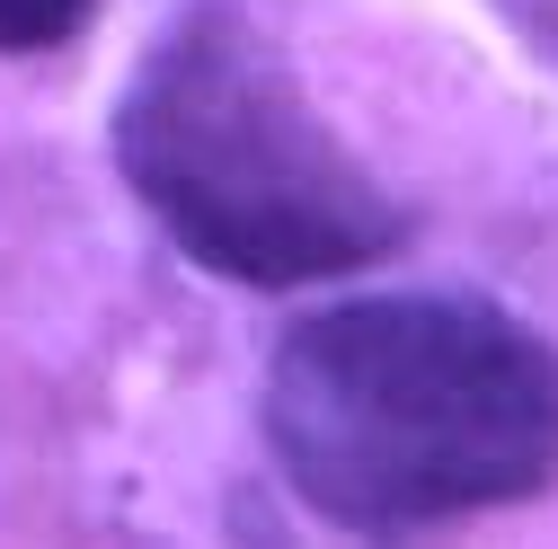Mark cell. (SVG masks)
<instances>
[{
  "label": "cell",
  "instance_id": "1",
  "mask_svg": "<svg viewBox=\"0 0 558 549\" xmlns=\"http://www.w3.org/2000/svg\"><path fill=\"white\" fill-rule=\"evenodd\" d=\"M266 452L355 540L532 505L558 488V346L478 293L328 302L266 355Z\"/></svg>",
  "mask_w": 558,
  "mask_h": 549
},
{
  "label": "cell",
  "instance_id": "2",
  "mask_svg": "<svg viewBox=\"0 0 558 549\" xmlns=\"http://www.w3.org/2000/svg\"><path fill=\"white\" fill-rule=\"evenodd\" d=\"M116 178L186 266L248 293L345 284L416 231L257 0H178L160 19L116 89Z\"/></svg>",
  "mask_w": 558,
  "mask_h": 549
},
{
  "label": "cell",
  "instance_id": "3",
  "mask_svg": "<svg viewBox=\"0 0 558 549\" xmlns=\"http://www.w3.org/2000/svg\"><path fill=\"white\" fill-rule=\"evenodd\" d=\"M98 0H0V62H36L62 53L72 36H89Z\"/></svg>",
  "mask_w": 558,
  "mask_h": 549
}]
</instances>
